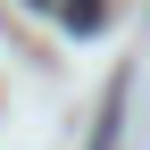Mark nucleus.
I'll use <instances>...</instances> for the list:
<instances>
[{
  "instance_id": "obj_1",
  "label": "nucleus",
  "mask_w": 150,
  "mask_h": 150,
  "mask_svg": "<svg viewBox=\"0 0 150 150\" xmlns=\"http://www.w3.org/2000/svg\"><path fill=\"white\" fill-rule=\"evenodd\" d=\"M100 17H108V0H59V25L67 33H100Z\"/></svg>"
},
{
  "instance_id": "obj_2",
  "label": "nucleus",
  "mask_w": 150,
  "mask_h": 150,
  "mask_svg": "<svg viewBox=\"0 0 150 150\" xmlns=\"http://www.w3.org/2000/svg\"><path fill=\"white\" fill-rule=\"evenodd\" d=\"M33 8H59V0H33Z\"/></svg>"
}]
</instances>
